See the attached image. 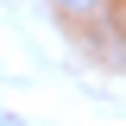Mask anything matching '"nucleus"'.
Wrapping results in <instances>:
<instances>
[{
  "label": "nucleus",
  "mask_w": 126,
  "mask_h": 126,
  "mask_svg": "<svg viewBox=\"0 0 126 126\" xmlns=\"http://www.w3.org/2000/svg\"><path fill=\"white\" fill-rule=\"evenodd\" d=\"M107 0H57V13H69V19H88V13H101Z\"/></svg>",
  "instance_id": "obj_1"
}]
</instances>
